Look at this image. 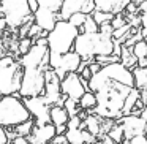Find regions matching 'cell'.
Instances as JSON below:
<instances>
[{
  "instance_id": "cell-1",
  "label": "cell",
  "mask_w": 147,
  "mask_h": 144,
  "mask_svg": "<svg viewBox=\"0 0 147 144\" xmlns=\"http://www.w3.org/2000/svg\"><path fill=\"white\" fill-rule=\"evenodd\" d=\"M114 41L112 37L101 35V33H79L74 40L73 51L82 60L93 62L96 55H112Z\"/></svg>"
},
{
  "instance_id": "cell-2",
  "label": "cell",
  "mask_w": 147,
  "mask_h": 144,
  "mask_svg": "<svg viewBox=\"0 0 147 144\" xmlns=\"http://www.w3.org/2000/svg\"><path fill=\"white\" fill-rule=\"evenodd\" d=\"M78 35H79V29L71 26L68 21L59 19L55 22L54 29L51 32H48V35H46L48 51L55 52L59 55L73 51V45H74V40H76Z\"/></svg>"
},
{
  "instance_id": "cell-3",
  "label": "cell",
  "mask_w": 147,
  "mask_h": 144,
  "mask_svg": "<svg viewBox=\"0 0 147 144\" xmlns=\"http://www.w3.org/2000/svg\"><path fill=\"white\" fill-rule=\"evenodd\" d=\"M30 114L18 93L0 97V127L14 128L16 125L29 120Z\"/></svg>"
},
{
  "instance_id": "cell-4",
  "label": "cell",
  "mask_w": 147,
  "mask_h": 144,
  "mask_svg": "<svg viewBox=\"0 0 147 144\" xmlns=\"http://www.w3.org/2000/svg\"><path fill=\"white\" fill-rule=\"evenodd\" d=\"M0 7L3 8V18L7 21V27L18 30L24 24L33 22L27 0H2Z\"/></svg>"
},
{
  "instance_id": "cell-5",
  "label": "cell",
  "mask_w": 147,
  "mask_h": 144,
  "mask_svg": "<svg viewBox=\"0 0 147 144\" xmlns=\"http://www.w3.org/2000/svg\"><path fill=\"white\" fill-rule=\"evenodd\" d=\"M45 71L40 68H22L21 74V84L18 95L21 98L27 97H41L45 90Z\"/></svg>"
},
{
  "instance_id": "cell-6",
  "label": "cell",
  "mask_w": 147,
  "mask_h": 144,
  "mask_svg": "<svg viewBox=\"0 0 147 144\" xmlns=\"http://www.w3.org/2000/svg\"><path fill=\"white\" fill-rule=\"evenodd\" d=\"M21 74H22V68L19 62H14L10 67L2 68L0 70V95L3 97L18 93L21 84Z\"/></svg>"
},
{
  "instance_id": "cell-7",
  "label": "cell",
  "mask_w": 147,
  "mask_h": 144,
  "mask_svg": "<svg viewBox=\"0 0 147 144\" xmlns=\"http://www.w3.org/2000/svg\"><path fill=\"white\" fill-rule=\"evenodd\" d=\"M45 81L46 82H45V90H43L41 98L45 100V103L48 106H52V105L62 106L65 97L60 92V79L51 68H48L45 71Z\"/></svg>"
},
{
  "instance_id": "cell-8",
  "label": "cell",
  "mask_w": 147,
  "mask_h": 144,
  "mask_svg": "<svg viewBox=\"0 0 147 144\" xmlns=\"http://www.w3.org/2000/svg\"><path fill=\"white\" fill-rule=\"evenodd\" d=\"M87 81L82 79L78 73H68L60 81V92L63 97L71 98L74 101H79V98L87 92Z\"/></svg>"
},
{
  "instance_id": "cell-9",
  "label": "cell",
  "mask_w": 147,
  "mask_h": 144,
  "mask_svg": "<svg viewBox=\"0 0 147 144\" xmlns=\"http://www.w3.org/2000/svg\"><path fill=\"white\" fill-rule=\"evenodd\" d=\"M21 68H40L48 70V46L32 45L30 49L21 57Z\"/></svg>"
},
{
  "instance_id": "cell-10",
  "label": "cell",
  "mask_w": 147,
  "mask_h": 144,
  "mask_svg": "<svg viewBox=\"0 0 147 144\" xmlns=\"http://www.w3.org/2000/svg\"><path fill=\"white\" fill-rule=\"evenodd\" d=\"M93 11H95L93 0H62L57 14H59V19L68 21V18L74 13H84L89 16Z\"/></svg>"
},
{
  "instance_id": "cell-11",
  "label": "cell",
  "mask_w": 147,
  "mask_h": 144,
  "mask_svg": "<svg viewBox=\"0 0 147 144\" xmlns=\"http://www.w3.org/2000/svg\"><path fill=\"white\" fill-rule=\"evenodd\" d=\"M22 101L35 125L49 124V106L41 97H27V98H22Z\"/></svg>"
},
{
  "instance_id": "cell-12",
  "label": "cell",
  "mask_w": 147,
  "mask_h": 144,
  "mask_svg": "<svg viewBox=\"0 0 147 144\" xmlns=\"http://www.w3.org/2000/svg\"><path fill=\"white\" fill-rule=\"evenodd\" d=\"M115 124H119L123 130V139L128 141L133 136H139V135H147V122L142 120L139 116H123V117L117 119Z\"/></svg>"
},
{
  "instance_id": "cell-13",
  "label": "cell",
  "mask_w": 147,
  "mask_h": 144,
  "mask_svg": "<svg viewBox=\"0 0 147 144\" xmlns=\"http://www.w3.org/2000/svg\"><path fill=\"white\" fill-rule=\"evenodd\" d=\"M101 73L105 74L108 79L114 81V82L133 87V74H131V70H128L127 67H123L120 62H112V64H109V65L101 67Z\"/></svg>"
},
{
  "instance_id": "cell-14",
  "label": "cell",
  "mask_w": 147,
  "mask_h": 144,
  "mask_svg": "<svg viewBox=\"0 0 147 144\" xmlns=\"http://www.w3.org/2000/svg\"><path fill=\"white\" fill-rule=\"evenodd\" d=\"M81 60H82V59H81L76 52L70 51V52H67V54L60 55V64H59V67L52 71H54V73L57 74V78L62 81L68 73H76Z\"/></svg>"
},
{
  "instance_id": "cell-15",
  "label": "cell",
  "mask_w": 147,
  "mask_h": 144,
  "mask_svg": "<svg viewBox=\"0 0 147 144\" xmlns=\"http://www.w3.org/2000/svg\"><path fill=\"white\" fill-rule=\"evenodd\" d=\"M32 18H33V24L38 26L43 32H51L54 29L55 22L59 21V14L45 7H38V10L32 14Z\"/></svg>"
},
{
  "instance_id": "cell-16",
  "label": "cell",
  "mask_w": 147,
  "mask_h": 144,
  "mask_svg": "<svg viewBox=\"0 0 147 144\" xmlns=\"http://www.w3.org/2000/svg\"><path fill=\"white\" fill-rule=\"evenodd\" d=\"M55 138V127L52 124L33 125V130L30 133L29 144H51V141Z\"/></svg>"
},
{
  "instance_id": "cell-17",
  "label": "cell",
  "mask_w": 147,
  "mask_h": 144,
  "mask_svg": "<svg viewBox=\"0 0 147 144\" xmlns=\"http://www.w3.org/2000/svg\"><path fill=\"white\" fill-rule=\"evenodd\" d=\"M130 0H93L96 11H105L111 14H119L125 10Z\"/></svg>"
},
{
  "instance_id": "cell-18",
  "label": "cell",
  "mask_w": 147,
  "mask_h": 144,
  "mask_svg": "<svg viewBox=\"0 0 147 144\" xmlns=\"http://www.w3.org/2000/svg\"><path fill=\"white\" fill-rule=\"evenodd\" d=\"M63 136L67 139V144H93L96 141V138H93L84 128H70L65 131Z\"/></svg>"
},
{
  "instance_id": "cell-19",
  "label": "cell",
  "mask_w": 147,
  "mask_h": 144,
  "mask_svg": "<svg viewBox=\"0 0 147 144\" xmlns=\"http://www.w3.org/2000/svg\"><path fill=\"white\" fill-rule=\"evenodd\" d=\"M81 128H84L86 131H89L93 138H98L101 135V119L96 117L95 114H89L82 119Z\"/></svg>"
},
{
  "instance_id": "cell-20",
  "label": "cell",
  "mask_w": 147,
  "mask_h": 144,
  "mask_svg": "<svg viewBox=\"0 0 147 144\" xmlns=\"http://www.w3.org/2000/svg\"><path fill=\"white\" fill-rule=\"evenodd\" d=\"M68 114L67 111L63 109V106L59 105H52L49 106V124H52L54 127L57 125H65L68 122Z\"/></svg>"
},
{
  "instance_id": "cell-21",
  "label": "cell",
  "mask_w": 147,
  "mask_h": 144,
  "mask_svg": "<svg viewBox=\"0 0 147 144\" xmlns=\"http://www.w3.org/2000/svg\"><path fill=\"white\" fill-rule=\"evenodd\" d=\"M139 100V90L136 89V87H131L130 92H128V95L125 97V101H123V106H122V117L123 116H130L131 111L134 109V105H136V101Z\"/></svg>"
},
{
  "instance_id": "cell-22",
  "label": "cell",
  "mask_w": 147,
  "mask_h": 144,
  "mask_svg": "<svg viewBox=\"0 0 147 144\" xmlns=\"http://www.w3.org/2000/svg\"><path fill=\"white\" fill-rule=\"evenodd\" d=\"M133 74V87H136L138 90H142L147 87V67L146 68H139L134 67L131 70Z\"/></svg>"
},
{
  "instance_id": "cell-23",
  "label": "cell",
  "mask_w": 147,
  "mask_h": 144,
  "mask_svg": "<svg viewBox=\"0 0 147 144\" xmlns=\"http://www.w3.org/2000/svg\"><path fill=\"white\" fill-rule=\"evenodd\" d=\"M119 62H120L123 67H127L128 70H133V68L136 67V57H134L133 52H131V48L122 45L120 55H119Z\"/></svg>"
},
{
  "instance_id": "cell-24",
  "label": "cell",
  "mask_w": 147,
  "mask_h": 144,
  "mask_svg": "<svg viewBox=\"0 0 147 144\" xmlns=\"http://www.w3.org/2000/svg\"><path fill=\"white\" fill-rule=\"evenodd\" d=\"M78 105H79L81 111L92 112V111H93V108L96 106V97H95V93H93V92H90V90L84 92V95L79 98Z\"/></svg>"
},
{
  "instance_id": "cell-25",
  "label": "cell",
  "mask_w": 147,
  "mask_h": 144,
  "mask_svg": "<svg viewBox=\"0 0 147 144\" xmlns=\"http://www.w3.org/2000/svg\"><path fill=\"white\" fill-rule=\"evenodd\" d=\"M33 125H35L33 119H29V120H26V122H22V124L16 125V127L11 128V130L14 131V135H16V136H26V138H29L30 133H32V130H33Z\"/></svg>"
},
{
  "instance_id": "cell-26",
  "label": "cell",
  "mask_w": 147,
  "mask_h": 144,
  "mask_svg": "<svg viewBox=\"0 0 147 144\" xmlns=\"http://www.w3.org/2000/svg\"><path fill=\"white\" fill-rule=\"evenodd\" d=\"M106 135L111 138V141L114 144H122L125 141L123 139V130H122V127L119 124H115V122H114V125L108 130V133H106Z\"/></svg>"
},
{
  "instance_id": "cell-27",
  "label": "cell",
  "mask_w": 147,
  "mask_h": 144,
  "mask_svg": "<svg viewBox=\"0 0 147 144\" xmlns=\"http://www.w3.org/2000/svg\"><path fill=\"white\" fill-rule=\"evenodd\" d=\"M131 52H133V55L136 57V60H139V59H146L147 57V43L144 41V40L136 41L133 46H131Z\"/></svg>"
},
{
  "instance_id": "cell-28",
  "label": "cell",
  "mask_w": 147,
  "mask_h": 144,
  "mask_svg": "<svg viewBox=\"0 0 147 144\" xmlns=\"http://www.w3.org/2000/svg\"><path fill=\"white\" fill-rule=\"evenodd\" d=\"M63 109L67 111V114H68V117H73V116H78L81 112V108H79V105H78V101H74V100H71V98H67L65 97V100H63Z\"/></svg>"
},
{
  "instance_id": "cell-29",
  "label": "cell",
  "mask_w": 147,
  "mask_h": 144,
  "mask_svg": "<svg viewBox=\"0 0 147 144\" xmlns=\"http://www.w3.org/2000/svg\"><path fill=\"white\" fill-rule=\"evenodd\" d=\"M92 19L95 21L98 26H103V24H109L112 21V18H114V14H111V13H105V11H93L92 14Z\"/></svg>"
},
{
  "instance_id": "cell-30",
  "label": "cell",
  "mask_w": 147,
  "mask_h": 144,
  "mask_svg": "<svg viewBox=\"0 0 147 144\" xmlns=\"http://www.w3.org/2000/svg\"><path fill=\"white\" fill-rule=\"evenodd\" d=\"M79 33H98V24L92 19V16H87L84 21L82 27L79 29Z\"/></svg>"
},
{
  "instance_id": "cell-31",
  "label": "cell",
  "mask_w": 147,
  "mask_h": 144,
  "mask_svg": "<svg viewBox=\"0 0 147 144\" xmlns=\"http://www.w3.org/2000/svg\"><path fill=\"white\" fill-rule=\"evenodd\" d=\"M86 18H87V14H84V13H74L68 18V22H70L71 26H74L76 29H81L84 21H86Z\"/></svg>"
},
{
  "instance_id": "cell-32",
  "label": "cell",
  "mask_w": 147,
  "mask_h": 144,
  "mask_svg": "<svg viewBox=\"0 0 147 144\" xmlns=\"http://www.w3.org/2000/svg\"><path fill=\"white\" fill-rule=\"evenodd\" d=\"M36 2H38L40 7L49 8V10L55 11V13L59 11V8H60V3H62V0H36Z\"/></svg>"
},
{
  "instance_id": "cell-33",
  "label": "cell",
  "mask_w": 147,
  "mask_h": 144,
  "mask_svg": "<svg viewBox=\"0 0 147 144\" xmlns=\"http://www.w3.org/2000/svg\"><path fill=\"white\" fill-rule=\"evenodd\" d=\"M93 62H96L100 67H105V65H109L112 62H119V59L115 55H96V57H93Z\"/></svg>"
},
{
  "instance_id": "cell-34",
  "label": "cell",
  "mask_w": 147,
  "mask_h": 144,
  "mask_svg": "<svg viewBox=\"0 0 147 144\" xmlns=\"http://www.w3.org/2000/svg\"><path fill=\"white\" fill-rule=\"evenodd\" d=\"M33 45V41H32V38H29V37H26V38H21V41H19V45H18V51L21 52V54H26L27 51L30 49V46Z\"/></svg>"
},
{
  "instance_id": "cell-35",
  "label": "cell",
  "mask_w": 147,
  "mask_h": 144,
  "mask_svg": "<svg viewBox=\"0 0 147 144\" xmlns=\"http://www.w3.org/2000/svg\"><path fill=\"white\" fill-rule=\"evenodd\" d=\"M109 24H111L112 29H119V27H122V26L127 24V19L123 18V14H122V13H119V14H114V18H112V21Z\"/></svg>"
},
{
  "instance_id": "cell-36",
  "label": "cell",
  "mask_w": 147,
  "mask_h": 144,
  "mask_svg": "<svg viewBox=\"0 0 147 144\" xmlns=\"http://www.w3.org/2000/svg\"><path fill=\"white\" fill-rule=\"evenodd\" d=\"M81 124H82V119L79 116H73V117L68 119L65 125H67V130H70V128H81Z\"/></svg>"
},
{
  "instance_id": "cell-37",
  "label": "cell",
  "mask_w": 147,
  "mask_h": 144,
  "mask_svg": "<svg viewBox=\"0 0 147 144\" xmlns=\"http://www.w3.org/2000/svg\"><path fill=\"white\" fill-rule=\"evenodd\" d=\"M125 144H147V136L146 135H139V136H133L131 139L123 141Z\"/></svg>"
},
{
  "instance_id": "cell-38",
  "label": "cell",
  "mask_w": 147,
  "mask_h": 144,
  "mask_svg": "<svg viewBox=\"0 0 147 144\" xmlns=\"http://www.w3.org/2000/svg\"><path fill=\"white\" fill-rule=\"evenodd\" d=\"M112 27H111V24H103V26H98V32L101 33V35H108V37H111L112 35Z\"/></svg>"
},
{
  "instance_id": "cell-39",
  "label": "cell",
  "mask_w": 147,
  "mask_h": 144,
  "mask_svg": "<svg viewBox=\"0 0 147 144\" xmlns=\"http://www.w3.org/2000/svg\"><path fill=\"white\" fill-rule=\"evenodd\" d=\"M10 139H8V133H7V128L0 127V144H8Z\"/></svg>"
},
{
  "instance_id": "cell-40",
  "label": "cell",
  "mask_w": 147,
  "mask_h": 144,
  "mask_svg": "<svg viewBox=\"0 0 147 144\" xmlns=\"http://www.w3.org/2000/svg\"><path fill=\"white\" fill-rule=\"evenodd\" d=\"M11 64H14L13 57H3V59H0V70H2V68L10 67Z\"/></svg>"
},
{
  "instance_id": "cell-41",
  "label": "cell",
  "mask_w": 147,
  "mask_h": 144,
  "mask_svg": "<svg viewBox=\"0 0 147 144\" xmlns=\"http://www.w3.org/2000/svg\"><path fill=\"white\" fill-rule=\"evenodd\" d=\"M11 144H29V139L26 136H14L11 139Z\"/></svg>"
},
{
  "instance_id": "cell-42",
  "label": "cell",
  "mask_w": 147,
  "mask_h": 144,
  "mask_svg": "<svg viewBox=\"0 0 147 144\" xmlns=\"http://www.w3.org/2000/svg\"><path fill=\"white\" fill-rule=\"evenodd\" d=\"M27 5H29V10H30V13H35L36 10H38V2H36V0H27Z\"/></svg>"
},
{
  "instance_id": "cell-43",
  "label": "cell",
  "mask_w": 147,
  "mask_h": 144,
  "mask_svg": "<svg viewBox=\"0 0 147 144\" xmlns=\"http://www.w3.org/2000/svg\"><path fill=\"white\" fill-rule=\"evenodd\" d=\"M89 70H90V73H92V74H95V73H98V71L101 70V67H100L96 62H90V64H89Z\"/></svg>"
},
{
  "instance_id": "cell-44",
  "label": "cell",
  "mask_w": 147,
  "mask_h": 144,
  "mask_svg": "<svg viewBox=\"0 0 147 144\" xmlns=\"http://www.w3.org/2000/svg\"><path fill=\"white\" fill-rule=\"evenodd\" d=\"M65 131H67V125H57V127H55V136L65 135Z\"/></svg>"
},
{
  "instance_id": "cell-45",
  "label": "cell",
  "mask_w": 147,
  "mask_h": 144,
  "mask_svg": "<svg viewBox=\"0 0 147 144\" xmlns=\"http://www.w3.org/2000/svg\"><path fill=\"white\" fill-rule=\"evenodd\" d=\"M139 100L144 103V105H147V87L142 90H139Z\"/></svg>"
},
{
  "instance_id": "cell-46",
  "label": "cell",
  "mask_w": 147,
  "mask_h": 144,
  "mask_svg": "<svg viewBox=\"0 0 147 144\" xmlns=\"http://www.w3.org/2000/svg\"><path fill=\"white\" fill-rule=\"evenodd\" d=\"M139 117L142 119V120L147 122V105H144L142 108H141V112H139Z\"/></svg>"
},
{
  "instance_id": "cell-47",
  "label": "cell",
  "mask_w": 147,
  "mask_h": 144,
  "mask_svg": "<svg viewBox=\"0 0 147 144\" xmlns=\"http://www.w3.org/2000/svg\"><path fill=\"white\" fill-rule=\"evenodd\" d=\"M125 10H127L128 13L134 14V13H136V11H138V7H136V5H133V3H128L127 7H125Z\"/></svg>"
},
{
  "instance_id": "cell-48",
  "label": "cell",
  "mask_w": 147,
  "mask_h": 144,
  "mask_svg": "<svg viewBox=\"0 0 147 144\" xmlns=\"http://www.w3.org/2000/svg\"><path fill=\"white\" fill-rule=\"evenodd\" d=\"M7 29V21H5V18H0V30Z\"/></svg>"
},
{
  "instance_id": "cell-49",
  "label": "cell",
  "mask_w": 147,
  "mask_h": 144,
  "mask_svg": "<svg viewBox=\"0 0 147 144\" xmlns=\"http://www.w3.org/2000/svg\"><path fill=\"white\" fill-rule=\"evenodd\" d=\"M144 0H130V3H133V5H136V7H139L141 3H142Z\"/></svg>"
},
{
  "instance_id": "cell-50",
  "label": "cell",
  "mask_w": 147,
  "mask_h": 144,
  "mask_svg": "<svg viewBox=\"0 0 147 144\" xmlns=\"http://www.w3.org/2000/svg\"><path fill=\"white\" fill-rule=\"evenodd\" d=\"M0 18H3V8L0 7Z\"/></svg>"
},
{
  "instance_id": "cell-51",
  "label": "cell",
  "mask_w": 147,
  "mask_h": 144,
  "mask_svg": "<svg viewBox=\"0 0 147 144\" xmlns=\"http://www.w3.org/2000/svg\"><path fill=\"white\" fill-rule=\"evenodd\" d=\"M0 2H2V0H0Z\"/></svg>"
},
{
  "instance_id": "cell-52",
  "label": "cell",
  "mask_w": 147,
  "mask_h": 144,
  "mask_svg": "<svg viewBox=\"0 0 147 144\" xmlns=\"http://www.w3.org/2000/svg\"><path fill=\"white\" fill-rule=\"evenodd\" d=\"M146 136H147V135H146Z\"/></svg>"
}]
</instances>
